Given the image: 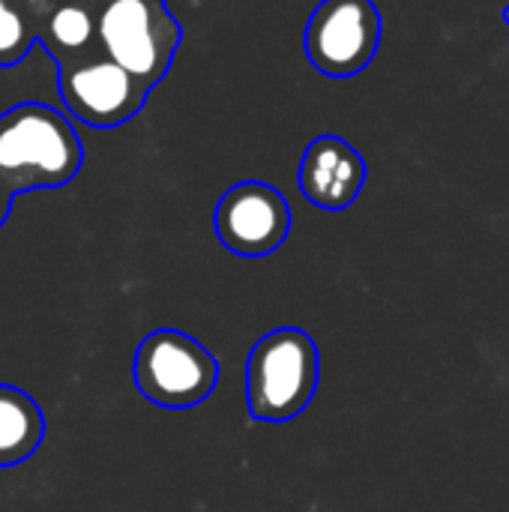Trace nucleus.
Instances as JSON below:
<instances>
[{
  "label": "nucleus",
  "instance_id": "nucleus-14",
  "mask_svg": "<svg viewBox=\"0 0 509 512\" xmlns=\"http://www.w3.org/2000/svg\"><path fill=\"white\" fill-rule=\"evenodd\" d=\"M102 3H105V0H102Z\"/></svg>",
  "mask_w": 509,
  "mask_h": 512
},
{
  "label": "nucleus",
  "instance_id": "nucleus-5",
  "mask_svg": "<svg viewBox=\"0 0 509 512\" xmlns=\"http://www.w3.org/2000/svg\"><path fill=\"white\" fill-rule=\"evenodd\" d=\"M384 18L375 0H321L303 33L306 60L327 78H354L378 54Z\"/></svg>",
  "mask_w": 509,
  "mask_h": 512
},
{
  "label": "nucleus",
  "instance_id": "nucleus-9",
  "mask_svg": "<svg viewBox=\"0 0 509 512\" xmlns=\"http://www.w3.org/2000/svg\"><path fill=\"white\" fill-rule=\"evenodd\" d=\"M102 0H57L39 21V42L57 66L96 51V18Z\"/></svg>",
  "mask_w": 509,
  "mask_h": 512
},
{
  "label": "nucleus",
  "instance_id": "nucleus-11",
  "mask_svg": "<svg viewBox=\"0 0 509 512\" xmlns=\"http://www.w3.org/2000/svg\"><path fill=\"white\" fill-rule=\"evenodd\" d=\"M39 42L36 18L24 0H0V66L21 63Z\"/></svg>",
  "mask_w": 509,
  "mask_h": 512
},
{
  "label": "nucleus",
  "instance_id": "nucleus-12",
  "mask_svg": "<svg viewBox=\"0 0 509 512\" xmlns=\"http://www.w3.org/2000/svg\"><path fill=\"white\" fill-rule=\"evenodd\" d=\"M12 201H15L12 189L0 180V228L6 225V219H9V213H12Z\"/></svg>",
  "mask_w": 509,
  "mask_h": 512
},
{
  "label": "nucleus",
  "instance_id": "nucleus-2",
  "mask_svg": "<svg viewBox=\"0 0 509 512\" xmlns=\"http://www.w3.org/2000/svg\"><path fill=\"white\" fill-rule=\"evenodd\" d=\"M321 354L300 327H279L261 336L246 363V405L255 423H288L318 393Z\"/></svg>",
  "mask_w": 509,
  "mask_h": 512
},
{
  "label": "nucleus",
  "instance_id": "nucleus-8",
  "mask_svg": "<svg viewBox=\"0 0 509 512\" xmlns=\"http://www.w3.org/2000/svg\"><path fill=\"white\" fill-rule=\"evenodd\" d=\"M300 192L321 210H348L366 186V159L339 135H318L300 159Z\"/></svg>",
  "mask_w": 509,
  "mask_h": 512
},
{
  "label": "nucleus",
  "instance_id": "nucleus-10",
  "mask_svg": "<svg viewBox=\"0 0 509 512\" xmlns=\"http://www.w3.org/2000/svg\"><path fill=\"white\" fill-rule=\"evenodd\" d=\"M45 438V417L36 399L12 384H0V471L24 465Z\"/></svg>",
  "mask_w": 509,
  "mask_h": 512
},
{
  "label": "nucleus",
  "instance_id": "nucleus-3",
  "mask_svg": "<svg viewBox=\"0 0 509 512\" xmlns=\"http://www.w3.org/2000/svg\"><path fill=\"white\" fill-rule=\"evenodd\" d=\"M183 27L165 0H105L96 18V45L147 93L168 75Z\"/></svg>",
  "mask_w": 509,
  "mask_h": 512
},
{
  "label": "nucleus",
  "instance_id": "nucleus-13",
  "mask_svg": "<svg viewBox=\"0 0 509 512\" xmlns=\"http://www.w3.org/2000/svg\"><path fill=\"white\" fill-rule=\"evenodd\" d=\"M501 15H504V21H507V27H509V3L504 6V12H501Z\"/></svg>",
  "mask_w": 509,
  "mask_h": 512
},
{
  "label": "nucleus",
  "instance_id": "nucleus-6",
  "mask_svg": "<svg viewBox=\"0 0 509 512\" xmlns=\"http://www.w3.org/2000/svg\"><path fill=\"white\" fill-rule=\"evenodd\" d=\"M57 90L69 117L93 129H117L129 123L147 102V90L99 48L57 66Z\"/></svg>",
  "mask_w": 509,
  "mask_h": 512
},
{
  "label": "nucleus",
  "instance_id": "nucleus-1",
  "mask_svg": "<svg viewBox=\"0 0 509 512\" xmlns=\"http://www.w3.org/2000/svg\"><path fill=\"white\" fill-rule=\"evenodd\" d=\"M84 165L72 120L45 102H18L0 114V180L12 195L60 189Z\"/></svg>",
  "mask_w": 509,
  "mask_h": 512
},
{
  "label": "nucleus",
  "instance_id": "nucleus-4",
  "mask_svg": "<svg viewBox=\"0 0 509 512\" xmlns=\"http://www.w3.org/2000/svg\"><path fill=\"white\" fill-rule=\"evenodd\" d=\"M132 378L147 402L183 411L210 399L219 384V363L195 336L162 327L141 339Z\"/></svg>",
  "mask_w": 509,
  "mask_h": 512
},
{
  "label": "nucleus",
  "instance_id": "nucleus-7",
  "mask_svg": "<svg viewBox=\"0 0 509 512\" xmlns=\"http://www.w3.org/2000/svg\"><path fill=\"white\" fill-rule=\"evenodd\" d=\"M213 231L228 252L240 258H264L285 243L291 231V207L273 183L243 180L219 198Z\"/></svg>",
  "mask_w": 509,
  "mask_h": 512
}]
</instances>
